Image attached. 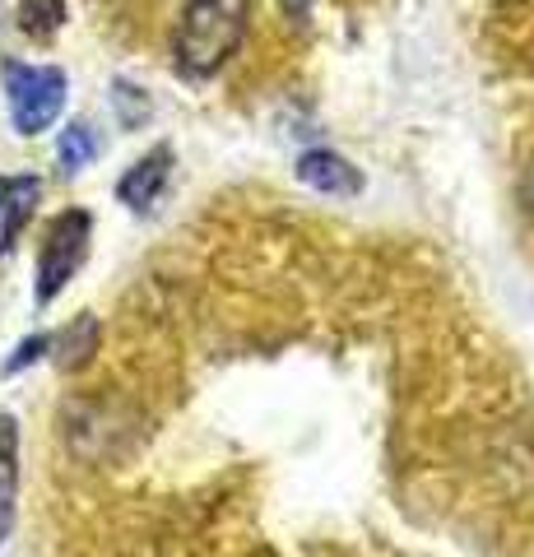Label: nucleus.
<instances>
[{"label":"nucleus","mask_w":534,"mask_h":557,"mask_svg":"<svg viewBox=\"0 0 534 557\" xmlns=\"http://www.w3.org/2000/svg\"><path fill=\"white\" fill-rule=\"evenodd\" d=\"M251 0H191L177 24V70L186 79L219 75L247 38Z\"/></svg>","instance_id":"1"},{"label":"nucleus","mask_w":534,"mask_h":557,"mask_svg":"<svg viewBox=\"0 0 534 557\" xmlns=\"http://www.w3.org/2000/svg\"><path fill=\"white\" fill-rule=\"evenodd\" d=\"M5 79V102H10V121L20 135H42L51 121L65 108V70L57 65H24V61H5L0 65Z\"/></svg>","instance_id":"2"},{"label":"nucleus","mask_w":534,"mask_h":557,"mask_svg":"<svg viewBox=\"0 0 534 557\" xmlns=\"http://www.w3.org/2000/svg\"><path fill=\"white\" fill-rule=\"evenodd\" d=\"M89 237H94V219L84 214V209H65V214L47 228L42 256H38V293H33L42 307L57 302L61 288L79 274L84 256H89Z\"/></svg>","instance_id":"3"},{"label":"nucleus","mask_w":534,"mask_h":557,"mask_svg":"<svg viewBox=\"0 0 534 557\" xmlns=\"http://www.w3.org/2000/svg\"><path fill=\"white\" fill-rule=\"evenodd\" d=\"M167 177H172V149L159 145V149H149L122 182H116V196H122V205L135 209V214H149V209L159 205Z\"/></svg>","instance_id":"4"},{"label":"nucleus","mask_w":534,"mask_h":557,"mask_svg":"<svg viewBox=\"0 0 534 557\" xmlns=\"http://www.w3.org/2000/svg\"><path fill=\"white\" fill-rule=\"evenodd\" d=\"M298 182L321 190V196H358L363 190V177H358V168L344 159L335 149H312L298 159Z\"/></svg>","instance_id":"5"},{"label":"nucleus","mask_w":534,"mask_h":557,"mask_svg":"<svg viewBox=\"0 0 534 557\" xmlns=\"http://www.w3.org/2000/svg\"><path fill=\"white\" fill-rule=\"evenodd\" d=\"M42 200L38 177H0V256L20 242L24 223L33 219V209Z\"/></svg>","instance_id":"6"},{"label":"nucleus","mask_w":534,"mask_h":557,"mask_svg":"<svg viewBox=\"0 0 534 557\" xmlns=\"http://www.w3.org/2000/svg\"><path fill=\"white\" fill-rule=\"evenodd\" d=\"M14 497H20V423L0 413V544L14 530Z\"/></svg>","instance_id":"7"},{"label":"nucleus","mask_w":534,"mask_h":557,"mask_svg":"<svg viewBox=\"0 0 534 557\" xmlns=\"http://www.w3.org/2000/svg\"><path fill=\"white\" fill-rule=\"evenodd\" d=\"M98 321L94 317H75L71 325L61 330V335H51V362H57L61 372H75V368H84V362H89L94 354H98Z\"/></svg>","instance_id":"8"},{"label":"nucleus","mask_w":534,"mask_h":557,"mask_svg":"<svg viewBox=\"0 0 534 557\" xmlns=\"http://www.w3.org/2000/svg\"><path fill=\"white\" fill-rule=\"evenodd\" d=\"M102 153V139L98 131L89 126V121H75V126H65L61 131V145H57V163L65 172H79V168H89L94 159Z\"/></svg>","instance_id":"9"},{"label":"nucleus","mask_w":534,"mask_h":557,"mask_svg":"<svg viewBox=\"0 0 534 557\" xmlns=\"http://www.w3.org/2000/svg\"><path fill=\"white\" fill-rule=\"evenodd\" d=\"M65 24V5L61 0H24L20 5V28L28 38H51Z\"/></svg>","instance_id":"10"},{"label":"nucleus","mask_w":534,"mask_h":557,"mask_svg":"<svg viewBox=\"0 0 534 557\" xmlns=\"http://www.w3.org/2000/svg\"><path fill=\"white\" fill-rule=\"evenodd\" d=\"M116 112H122L126 126H140L149 116V98L140 89H131V84H116Z\"/></svg>","instance_id":"11"},{"label":"nucleus","mask_w":534,"mask_h":557,"mask_svg":"<svg viewBox=\"0 0 534 557\" xmlns=\"http://www.w3.org/2000/svg\"><path fill=\"white\" fill-rule=\"evenodd\" d=\"M51 348V335H33V339H24L20 348H14V358L5 362V376H14V372H24V368H33L42 354Z\"/></svg>","instance_id":"12"},{"label":"nucleus","mask_w":534,"mask_h":557,"mask_svg":"<svg viewBox=\"0 0 534 557\" xmlns=\"http://www.w3.org/2000/svg\"><path fill=\"white\" fill-rule=\"evenodd\" d=\"M280 5H284V14H288L293 24H307V14H312L316 0H280Z\"/></svg>","instance_id":"13"},{"label":"nucleus","mask_w":534,"mask_h":557,"mask_svg":"<svg viewBox=\"0 0 534 557\" xmlns=\"http://www.w3.org/2000/svg\"><path fill=\"white\" fill-rule=\"evenodd\" d=\"M521 205H525V214L534 219V159L525 168V177H521Z\"/></svg>","instance_id":"14"}]
</instances>
